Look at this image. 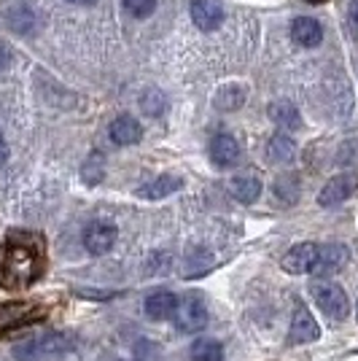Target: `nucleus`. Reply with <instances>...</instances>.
<instances>
[{"label": "nucleus", "mask_w": 358, "mask_h": 361, "mask_svg": "<svg viewBox=\"0 0 358 361\" xmlns=\"http://www.w3.org/2000/svg\"><path fill=\"white\" fill-rule=\"evenodd\" d=\"M46 267V251L38 235L30 232H11L3 245L0 259V286L8 291L30 288Z\"/></svg>", "instance_id": "obj_1"}, {"label": "nucleus", "mask_w": 358, "mask_h": 361, "mask_svg": "<svg viewBox=\"0 0 358 361\" xmlns=\"http://www.w3.org/2000/svg\"><path fill=\"white\" fill-rule=\"evenodd\" d=\"M70 337L65 334H44V337H35V340H27L22 345H16V359L19 361H49L57 359L62 353L70 350Z\"/></svg>", "instance_id": "obj_2"}, {"label": "nucleus", "mask_w": 358, "mask_h": 361, "mask_svg": "<svg viewBox=\"0 0 358 361\" xmlns=\"http://www.w3.org/2000/svg\"><path fill=\"white\" fill-rule=\"evenodd\" d=\"M310 294H313L315 305H318L328 318L345 321V318L350 316V300H347V294H345L342 286L328 283V281H315L313 286H310Z\"/></svg>", "instance_id": "obj_3"}, {"label": "nucleus", "mask_w": 358, "mask_h": 361, "mask_svg": "<svg viewBox=\"0 0 358 361\" xmlns=\"http://www.w3.org/2000/svg\"><path fill=\"white\" fill-rule=\"evenodd\" d=\"M41 318H44V307L35 302H6L0 305V334L22 329Z\"/></svg>", "instance_id": "obj_4"}, {"label": "nucleus", "mask_w": 358, "mask_h": 361, "mask_svg": "<svg viewBox=\"0 0 358 361\" xmlns=\"http://www.w3.org/2000/svg\"><path fill=\"white\" fill-rule=\"evenodd\" d=\"M175 326L180 331H199L208 326V305L199 294H189L183 302H178L175 310Z\"/></svg>", "instance_id": "obj_5"}, {"label": "nucleus", "mask_w": 358, "mask_h": 361, "mask_svg": "<svg viewBox=\"0 0 358 361\" xmlns=\"http://www.w3.org/2000/svg\"><path fill=\"white\" fill-rule=\"evenodd\" d=\"M356 192H358L356 173H337V176L331 180H326V186L321 189L318 205H321V208H334V205H340L345 200H350Z\"/></svg>", "instance_id": "obj_6"}, {"label": "nucleus", "mask_w": 358, "mask_h": 361, "mask_svg": "<svg viewBox=\"0 0 358 361\" xmlns=\"http://www.w3.org/2000/svg\"><path fill=\"white\" fill-rule=\"evenodd\" d=\"M116 238H119L116 224H111V221H92L84 229V248L92 256H103L116 245Z\"/></svg>", "instance_id": "obj_7"}, {"label": "nucleus", "mask_w": 358, "mask_h": 361, "mask_svg": "<svg viewBox=\"0 0 358 361\" xmlns=\"http://www.w3.org/2000/svg\"><path fill=\"white\" fill-rule=\"evenodd\" d=\"M318 337H321V326H318L315 316L302 302H297V310H294V318H291V331H288V343L307 345V343H313Z\"/></svg>", "instance_id": "obj_8"}, {"label": "nucleus", "mask_w": 358, "mask_h": 361, "mask_svg": "<svg viewBox=\"0 0 358 361\" xmlns=\"http://www.w3.org/2000/svg\"><path fill=\"white\" fill-rule=\"evenodd\" d=\"M347 248L340 245V243H328V245H318V254H315V264L313 270L315 275H331V272L342 270L345 264H347Z\"/></svg>", "instance_id": "obj_9"}, {"label": "nucleus", "mask_w": 358, "mask_h": 361, "mask_svg": "<svg viewBox=\"0 0 358 361\" xmlns=\"http://www.w3.org/2000/svg\"><path fill=\"white\" fill-rule=\"evenodd\" d=\"M192 22L199 30H218L224 22V6L218 0H195L192 3Z\"/></svg>", "instance_id": "obj_10"}, {"label": "nucleus", "mask_w": 358, "mask_h": 361, "mask_svg": "<svg viewBox=\"0 0 358 361\" xmlns=\"http://www.w3.org/2000/svg\"><path fill=\"white\" fill-rule=\"evenodd\" d=\"M108 137L116 143V146H135V143H140V137H143V127H140V121L135 119V116H116V119L111 121V127H108Z\"/></svg>", "instance_id": "obj_11"}, {"label": "nucleus", "mask_w": 358, "mask_h": 361, "mask_svg": "<svg viewBox=\"0 0 358 361\" xmlns=\"http://www.w3.org/2000/svg\"><path fill=\"white\" fill-rule=\"evenodd\" d=\"M210 159L216 167H235L240 162V143L232 135L218 133L210 140Z\"/></svg>", "instance_id": "obj_12"}, {"label": "nucleus", "mask_w": 358, "mask_h": 361, "mask_svg": "<svg viewBox=\"0 0 358 361\" xmlns=\"http://www.w3.org/2000/svg\"><path fill=\"white\" fill-rule=\"evenodd\" d=\"M315 254H318V245L315 243H299L294 245L288 254L283 256V270L291 275H304V272L313 270Z\"/></svg>", "instance_id": "obj_13"}, {"label": "nucleus", "mask_w": 358, "mask_h": 361, "mask_svg": "<svg viewBox=\"0 0 358 361\" xmlns=\"http://www.w3.org/2000/svg\"><path fill=\"white\" fill-rule=\"evenodd\" d=\"M178 189H183V178L180 176H173V173H164V176H156L154 180L143 183L135 195L143 197V200H162L167 195H175Z\"/></svg>", "instance_id": "obj_14"}, {"label": "nucleus", "mask_w": 358, "mask_h": 361, "mask_svg": "<svg viewBox=\"0 0 358 361\" xmlns=\"http://www.w3.org/2000/svg\"><path fill=\"white\" fill-rule=\"evenodd\" d=\"M291 38L299 46H304V49H313V46H318L323 41V27H321V22L313 19V16H299V19H294V25H291Z\"/></svg>", "instance_id": "obj_15"}, {"label": "nucleus", "mask_w": 358, "mask_h": 361, "mask_svg": "<svg viewBox=\"0 0 358 361\" xmlns=\"http://www.w3.org/2000/svg\"><path fill=\"white\" fill-rule=\"evenodd\" d=\"M146 316L154 318V321H164V318H173L175 316V310H178V297L173 294V291H154L149 294V300H146Z\"/></svg>", "instance_id": "obj_16"}, {"label": "nucleus", "mask_w": 358, "mask_h": 361, "mask_svg": "<svg viewBox=\"0 0 358 361\" xmlns=\"http://www.w3.org/2000/svg\"><path fill=\"white\" fill-rule=\"evenodd\" d=\"M229 192H232V197H235L237 202L251 205V202H256V200H259V195H261V180H259V176L245 173V176L232 178V183H229Z\"/></svg>", "instance_id": "obj_17"}, {"label": "nucleus", "mask_w": 358, "mask_h": 361, "mask_svg": "<svg viewBox=\"0 0 358 361\" xmlns=\"http://www.w3.org/2000/svg\"><path fill=\"white\" fill-rule=\"evenodd\" d=\"M269 119L275 121L280 130H299L302 127V116H299V108L288 100H278L269 106Z\"/></svg>", "instance_id": "obj_18"}, {"label": "nucleus", "mask_w": 358, "mask_h": 361, "mask_svg": "<svg viewBox=\"0 0 358 361\" xmlns=\"http://www.w3.org/2000/svg\"><path fill=\"white\" fill-rule=\"evenodd\" d=\"M294 154H297V146H294V137L283 135V133H278V135L269 137L267 143V157L272 162H291L294 159Z\"/></svg>", "instance_id": "obj_19"}, {"label": "nucleus", "mask_w": 358, "mask_h": 361, "mask_svg": "<svg viewBox=\"0 0 358 361\" xmlns=\"http://www.w3.org/2000/svg\"><path fill=\"white\" fill-rule=\"evenodd\" d=\"M216 108L218 111H237L242 108L245 103V90L240 87V84H229V87H221V90L216 92Z\"/></svg>", "instance_id": "obj_20"}, {"label": "nucleus", "mask_w": 358, "mask_h": 361, "mask_svg": "<svg viewBox=\"0 0 358 361\" xmlns=\"http://www.w3.org/2000/svg\"><path fill=\"white\" fill-rule=\"evenodd\" d=\"M210 264H213V256H210L205 248H195V251L186 254L183 275H186V278H199V275H205V272L210 270Z\"/></svg>", "instance_id": "obj_21"}, {"label": "nucleus", "mask_w": 358, "mask_h": 361, "mask_svg": "<svg viewBox=\"0 0 358 361\" xmlns=\"http://www.w3.org/2000/svg\"><path fill=\"white\" fill-rule=\"evenodd\" d=\"M189 353H192V361H224V348H221V343L208 340V337L197 340Z\"/></svg>", "instance_id": "obj_22"}, {"label": "nucleus", "mask_w": 358, "mask_h": 361, "mask_svg": "<svg viewBox=\"0 0 358 361\" xmlns=\"http://www.w3.org/2000/svg\"><path fill=\"white\" fill-rule=\"evenodd\" d=\"M140 108L149 116H159V114H164V108H167V97L162 94V90L149 87V90L140 94Z\"/></svg>", "instance_id": "obj_23"}, {"label": "nucleus", "mask_w": 358, "mask_h": 361, "mask_svg": "<svg viewBox=\"0 0 358 361\" xmlns=\"http://www.w3.org/2000/svg\"><path fill=\"white\" fill-rule=\"evenodd\" d=\"M121 6L132 19H149L156 11V0H121Z\"/></svg>", "instance_id": "obj_24"}, {"label": "nucleus", "mask_w": 358, "mask_h": 361, "mask_svg": "<svg viewBox=\"0 0 358 361\" xmlns=\"http://www.w3.org/2000/svg\"><path fill=\"white\" fill-rule=\"evenodd\" d=\"M81 176L90 186L100 183L103 180V154H92L90 159L84 162V167H81Z\"/></svg>", "instance_id": "obj_25"}, {"label": "nucleus", "mask_w": 358, "mask_h": 361, "mask_svg": "<svg viewBox=\"0 0 358 361\" xmlns=\"http://www.w3.org/2000/svg\"><path fill=\"white\" fill-rule=\"evenodd\" d=\"M275 192H278V197L283 200V202H294L299 197V183L294 176H283V178H278V183H275Z\"/></svg>", "instance_id": "obj_26"}, {"label": "nucleus", "mask_w": 358, "mask_h": 361, "mask_svg": "<svg viewBox=\"0 0 358 361\" xmlns=\"http://www.w3.org/2000/svg\"><path fill=\"white\" fill-rule=\"evenodd\" d=\"M347 19H350V25L358 30V0L350 3V8H347Z\"/></svg>", "instance_id": "obj_27"}, {"label": "nucleus", "mask_w": 358, "mask_h": 361, "mask_svg": "<svg viewBox=\"0 0 358 361\" xmlns=\"http://www.w3.org/2000/svg\"><path fill=\"white\" fill-rule=\"evenodd\" d=\"M8 159V143H6V137H3V130H0V165Z\"/></svg>", "instance_id": "obj_28"}, {"label": "nucleus", "mask_w": 358, "mask_h": 361, "mask_svg": "<svg viewBox=\"0 0 358 361\" xmlns=\"http://www.w3.org/2000/svg\"><path fill=\"white\" fill-rule=\"evenodd\" d=\"M8 62H11V51H8V49H6V46L0 44V71H3V68H6V65H8Z\"/></svg>", "instance_id": "obj_29"}, {"label": "nucleus", "mask_w": 358, "mask_h": 361, "mask_svg": "<svg viewBox=\"0 0 358 361\" xmlns=\"http://www.w3.org/2000/svg\"><path fill=\"white\" fill-rule=\"evenodd\" d=\"M68 3H75V6H92V3H97V0H68Z\"/></svg>", "instance_id": "obj_30"}, {"label": "nucleus", "mask_w": 358, "mask_h": 361, "mask_svg": "<svg viewBox=\"0 0 358 361\" xmlns=\"http://www.w3.org/2000/svg\"><path fill=\"white\" fill-rule=\"evenodd\" d=\"M307 3H313V6H318V3H326V0H307Z\"/></svg>", "instance_id": "obj_31"}]
</instances>
